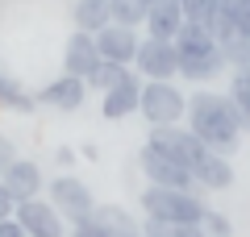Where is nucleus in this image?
<instances>
[{
	"instance_id": "4",
	"label": "nucleus",
	"mask_w": 250,
	"mask_h": 237,
	"mask_svg": "<svg viewBox=\"0 0 250 237\" xmlns=\"http://www.w3.org/2000/svg\"><path fill=\"white\" fill-rule=\"evenodd\" d=\"M138 113L146 117V125H184L188 117V96L175 88V79H142V104Z\"/></svg>"
},
{
	"instance_id": "17",
	"label": "nucleus",
	"mask_w": 250,
	"mask_h": 237,
	"mask_svg": "<svg viewBox=\"0 0 250 237\" xmlns=\"http://www.w3.org/2000/svg\"><path fill=\"white\" fill-rule=\"evenodd\" d=\"M92 220H96L104 233H113V237H125V233H138V225L142 220L134 217V212L125 208V204H96V208L88 212Z\"/></svg>"
},
{
	"instance_id": "8",
	"label": "nucleus",
	"mask_w": 250,
	"mask_h": 237,
	"mask_svg": "<svg viewBox=\"0 0 250 237\" xmlns=\"http://www.w3.org/2000/svg\"><path fill=\"white\" fill-rule=\"evenodd\" d=\"M13 217L21 220V229H25V237H67V220H62V212L54 208L50 200H21L17 212Z\"/></svg>"
},
{
	"instance_id": "1",
	"label": "nucleus",
	"mask_w": 250,
	"mask_h": 237,
	"mask_svg": "<svg viewBox=\"0 0 250 237\" xmlns=\"http://www.w3.org/2000/svg\"><path fill=\"white\" fill-rule=\"evenodd\" d=\"M188 129L196 133L208 150L229 158L242 141V113L229 100V92H192L188 96Z\"/></svg>"
},
{
	"instance_id": "25",
	"label": "nucleus",
	"mask_w": 250,
	"mask_h": 237,
	"mask_svg": "<svg viewBox=\"0 0 250 237\" xmlns=\"http://www.w3.org/2000/svg\"><path fill=\"white\" fill-rule=\"evenodd\" d=\"M67 225H71V237H113V233H104L92 217H75V220H67Z\"/></svg>"
},
{
	"instance_id": "15",
	"label": "nucleus",
	"mask_w": 250,
	"mask_h": 237,
	"mask_svg": "<svg viewBox=\"0 0 250 237\" xmlns=\"http://www.w3.org/2000/svg\"><path fill=\"white\" fill-rule=\"evenodd\" d=\"M184 0H154L150 9H146V21H142V29H146V38H163V42H175V34H179V25H184Z\"/></svg>"
},
{
	"instance_id": "20",
	"label": "nucleus",
	"mask_w": 250,
	"mask_h": 237,
	"mask_svg": "<svg viewBox=\"0 0 250 237\" xmlns=\"http://www.w3.org/2000/svg\"><path fill=\"white\" fill-rule=\"evenodd\" d=\"M0 104L13 108V113H34V108H38V100L29 96L25 88H21L9 71H4V62H0Z\"/></svg>"
},
{
	"instance_id": "10",
	"label": "nucleus",
	"mask_w": 250,
	"mask_h": 237,
	"mask_svg": "<svg viewBox=\"0 0 250 237\" xmlns=\"http://www.w3.org/2000/svg\"><path fill=\"white\" fill-rule=\"evenodd\" d=\"M38 104L46 108H59V113H75V108H83V100H88V83H83L80 75H67L62 71L59 79H50L42 92H34Z\"/></svg>"
},
{
	"instance_id": "2",
	"label": "nucleus",
	"mask_w": 250,
	"mask_h": 237,
	"mask_svg": "<svg viewBox=\"0 0 250 237\" xmlns=\"http://www.w3.org/2000/svg\"><path fill=\"white\" fill-rule=\"evenodd\" d=\"M175 59H179V79H188V83H213L225 71L221 46H217L213 29H205L200 21H184V25H179Z\"/></svg>"
},
{
	"instance_id": "26",
	"label": "nucleus",
	"mask_w": 250,
	"mask_h": 237,
	"mask_svg": "<svg viewBox=\"0 0 250 237\" xmlns=\"http://www.w3.org/2000/svg\"><path fill=\"white\" fill-rule=\"evenodd\" d=\"M0 237H25L21 220H17V217H4V220H0Z\"/></svg>"
},
{
	"instance_id": "31",
	"label": "nucleus",
	"mask_w": 250,
	"mask_h": 237,
	"mask_svg": "<svg viewBox=\"0 0 250 237\" xmlns=\"http://www.w3.org/2000/svg\"><path fill=\"white\" fill-rule=\"evenodd\" d=\"M142 4H146V9H150V4H154V0H142Z\"/></svg>"
},
{
	"instance_id": "14",
	"label": "nucleus",
	"mask_w": 250,
	"mask_h": 237,
	"mask_svg": "<svg viewBox=\"0 0 250 237\" xmlns=\"http://www.w3.org/2000/svg\"><path fill=\"white\" fill-rule=\"evenodd\" d=\"M96 62H100L96 34H88V29H71V38H67V46H62V71L88 79V71L96 67Z\"/></svg>"
},
{
	"instance_id": "12",
	"label": "nucleus",
	"mask_w": 250,
	"mask_h": 237,
	"mask_svg": "<svg viewBox=\"0 0 250 237\" xmlns=\"http://www.w3.org/2000/svg\"><path fill=\"white\" fill-rule=\"evenodd\" d=\"M0 183L9 187V196L13 200H38L42 196V167H38L34 158H13L9 167H4V175H0Z\"/></svg>"
},
{
	"instance_id": "24",
	"label": "nucleus",
	"mask_w": 250,
	"mask_h": 237,
	"mask_svg": "<svg viewBox=\"0 0 250 237\" xmlns=\"http://www.w3.org/2000/svg\"><path fill=\"white\" fill-rule=\"evenodd\" d=\"M196 229H200V237H233L229 217H225V212H217V208H205V212H200Z\"/></svg>"
},
{
	"instance_id": "21",
	"label": "nucleus",
	"mask_w": 250,
	"mask_h": 237,
	"mask_svg": "<svg viewBox=\"0 0 250 237\" xmlns=\"http://www.w3.org/2000/svg\"><path fill=\"white\" fill-rule=\"evenodd\" d=\"M229 100L238 104V113H242V133H250V67H233Z\"/></svg>"
},
{
	"instance_id": "28",
	"label": "nucleus",
	"mask_w": 250,
	"mask_h": 237,
	"mask_svg": "<svg viewBox=\"0 0 250 237\" xmlns=\"http://www.w3.org/2000/svg\"><path fill=\"white\" fill-rule=\"evenodd\" d=\"M13 158H17V146H13V141L4 138V133H0V167H9Z\"/></svg>"
},
{
	"instance_id": "27",
	"label": "nucleus",
	"mask_w": 250,
	"mask_h": 237,
	"mask_svg": "<svg viewBox=\"0 0 250 237\" xmlns=\"http://www.w3.org/2000/svg\"><path fill=\"white\" fill-rule=\"evenodd\" d=\"M13 212H17V200L9 196V187L0 183V220H4V217H13Z\"/></svg>"
},
{
	"instance_id": "6",
	"label": "nucleus",
	"mask_w": 250,
	"mask_h": 237,
	"mask_svg": "<svg viewBox=\"0 0 250 237\" xmlns=\"http://www.w3.org/2000/svg\"><path fill=\"white\" fill-rule=\"evenodd\" d=\"M146 146H154V150H163V154H171L175 162H184V167H196V158L208 150L196 133L188 129V125H154L150 138H146Z\"/></svg>"
},
{
	"instance_id": "7",
	"label": "nucleus",
	"mask_w": 250,
	"mask_h": 237,
	"mask_svg": "<svg viewBox=\"0 0 250 237\" xmlns=\"http://www.w3.org/2000/svg\"><path fill=\"white\" fill-rule=\"evenodd\" d=\"M134 71L142 79H175L179 75V59H175V42L163 38H142L134 54Z\"/></svg>"
},
{
	"instance_id": "11",
	"label": "nucleus",
	"mask_w": 250,
	"mask_h": 237,
	"mask_svg": "<svg viewBox=\"0 0 250 237\" xmlns=\"http://www.w3.org/2000/svg\"><path fill=\"white\" fill-rule=\"evenodd\" d=\"M138 29L134 25H117V21H108L104 29H96V50L100 59L108 62H125V67H134V54H138Z\"/></svg>"
},
{
	"instance_id": "3",
	"label": "nucleus",
	"mask_w": 250,
	"mask_h": 237,
	"mask_svg": "<svg viewBox=\"0 0 250 237\" xmlns=\"http://www.w3.org/2000/svg\"><path fill=\"white\" fill-rule=\"evenodd\" d=\"M205 208H208V204L200 200L196 187L184 192V187H154V183H146V192H142V212H146V217H159V220H184V225H196Z\"/></svg>"
},
{
	"instance_id": "13",
	"label": "nucleus",
	"mask_w": 250,
	"mask_h": 237,
	"mask_svg": "<svg viewBox=\"0 0 250 237\" xmlns=\"http://www.w3.org/2000/svg\"><path fill=\"white\" fill-rule=\"evenodd\" d=\"M138 104H142V75H138V71L100 96V113H104V121H125V117L138 113Z\"/></svg>"
},
{
	"instance_id": "29",
	"label": "nucleus",
	"mask_w": 250,
	"mask_h": 237,
	"mask_svg": "<svg viewBox=\"0 0 250 237\" xmlns=\"http://www.w3.org/2000/svg\"><path fill=\"white\" fill-rule=\"evenodd\" d=\"M54 162H59V167H71V162H75V150L71 146H59V150H54Z\"/></svg>"
},
{
	"instance_id": "16",
	"label": "nucleus",
	"mask_w": 250,
	"mask_h": 237,
	"mask_svg": "<svg viewBox=\"0 0 250 237\" xmlns=\"http://www.w3.org/2000/svg\"><path fill=\"white\" fill-rule=\"evenodd\" d=\"M192 179H196L200 192H225V187L233 183V167H229V158H225V154L205 150V154L196 158V167H192Z\"/></svg>"
},
{
	"instance_id": "23",
	"label": "nucleus",
	"mask_w": 250,
	"mask_h": 237,
	"mask_svg": "<svg viewBox=\"0 0 250 237\" xmlns=\"http://www.w3.org/2000/svg\"><path fill=\"white\" fill-rule=\"evenodd\" d=\"M108 13H113L117 25H134V29L146 21V4L142 0H108Z\"/></svg>"
},
{
	"instance_id": "5",
	"label": "nucleus",
	"mask_w": 250,
	"mask_h": 237,
	"mask_svg": "<svg viewBox=\"0 0 250 237\" xmlns=\"http://www.w3.org/2000/svg\"><path fill=\"white\" fill-rule=\"evenodd\" d=\"M138 167H142L146 183H154V187H184V192H192V187H196L192 167L175 162L171 154H163V150H154V146H142V154H138ZM196 192H200V187H196Z\"/></svg>"
},
{
	"instance_id": "19",
	"label": "nucleus",
	"mask_w": 250,
	"mask_h": 237,
	"mask_svg": "<svg viewBox=\"0 0 250 237\" xmlns=\"http://www.w3.org/2000/svg\"><path fill=\"white\" fill-rule=\"evenodd\" d=\"M134 75V67H125V62H108V59H100L96 67L88 71V79H83V83H88V92H100V96H104L108 88H117V83H121V79H129Z\"/></svg>"
},
{
	"instance_id": "18",
	"label": "nucleus",
	"mask_w": 250,
	"mask_h": 237,
	"mask_svg": "<svg viewBox=\"0 0 250 237\" xmlns=\"http://www.w3.org/2000/svg\"><path fill=\"white\" fill-rule=\"evenodd\" d=\"M71 21H75V29H88V34L104 29L108 21H113L108 0H75V4H71Z\"/></svg>"
},
{
	"instance_id": "22",
	"label": "nucleus",
	"mask_w": 250,
	"mask_h": 237,
	"mask_svg": "<svg viewBox=\"0 0 250 237\" xmlns=\"http://www.w3.org/2000/svg\"><path fill=\"white\" fill-rule=\"evenodd\" d=\"M138 229H142V237H200L196 225H184V220H159V217H146Z\"/></svg>"
},
{
	"instance_id": "9",
	"label": "nucleus",
	"mask_w": 250,
	"mask_h": 237,
	"mask_svg": "<svg viewBox=\"0 0 250 237\" xmlns=\"http://www.w3.org/2000/svg\"><path fill=\"white\" fill-rule=\"evenodd\" d=\"M46 192H50V204H54V208H59L67 220L88 217V212L96 208V200H92V187L83 183V179H75V175H59L50 187H46Z\"/></svg>"
},
{
	"instance_id": "32",
	"label": "nucleus",
	"mask_w": 250,
	"mask_h": 237,
	"mask_svg": "<svg viewBox=\"0 0 250 237\" xmlns=\"http://www.w3.org/2000/svg\"><path fill=\"white\" fill-rule=\"evenodd\" d=\"M0 175H4V167H0Z\"/></svg>"
},
{
	"instance_id": "30",
	"label": "nucleus",
	"mask_w": 250,
	"mask_h": 237,
	"mask_svg": "<svg viewBox=\"0 0 250 237\" xmlns=\"http://www.w3.org/2000/svg\"><path fill=\"white\" fill-rule=\"evenodd\" d=\"M125 237H142V229H138V233H125Z\"/></svg>"
}]
</instances>
